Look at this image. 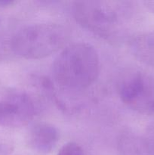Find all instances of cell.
I'll return each mask as SVG.
<instances>
[{
  "instance_id": "1",
  "label": "cell",
  "mask_w": 154,
  "mask_h": 155,
  "mask_svg": "<svg viewBox=\"0 0 154 155\" xmlns=\"http://www.w3.org/2000/svg\"><path fill=\"white\" fill-rule=\"evenodd\" d=\"M131 13L125 2H77L73 6L74 17L82 27L112 43L126 38Z\"/></svg>"
},
{
  "instance_id": "2",
  "label": "cell",
  "mask_w": 154,
  "mask_h": 155,
  "mask_svg": "<svg viewBox=\"0 0 154 155\" xmlns=\"http://www.w3.org/2000/svg\"><path fill=\"white\" fill-rule=\"evenodd\" d=\"M53 76L63 89L80 91L91 86L100 71L96 49L85 42H75L65 47L53 64Z\"/></svg>"
},
{
  "instance_id": "3",
  "label": "cell",
  "mask_w": 154,
  "mask_h": 155,
  "mask_svg": "<svg viewBox=\"0 0 154 155\" xmlns=\"http://www.w3.org/2000/svg\"><path fill=\"white\" fill-rule=\"evenodd\" d=\"M69 29L57 23H40L27 26L13 35L10 51L18 57L37 60L50 56L69 40Z\"/></svg>"
},
{
  "instance_id": "4",
  "label": "cell",
  "mask_w": 154,
  "mask_h": 155,
  "mask_svg": "<svg viewBox=\"0 0 154 155\" xmlns=\"http://www.w3.org/2000/svg\"><path fill=\"white\" fill-rule=\"evenodd\" d=\"M121 100L140 113H154V74L131 71L119 86Z\"/></svg>"
},
{
  "instance_id": "5",
  "label": "cell",
  "mask_w": 154,
  "mask_h": 155,
  "mask_svg": "<svg viewBox=\"0 0 154 155\" xmlns=\"http://www.w3.org/2000/svg\"><path fill=\"white\" fill-rule=\"evenodd\" d=\"M33 97L18 89L0 91V127L17 128L28 124L38 112Z\"/></svg>"
},
{
  "instance_id": "6",
  "label": "cell",
  "mask_w": 154,
  "mask_h": 155,
  "mask_svg": "<svg viewBox=\"0 0 154 155\" xmlns=\"http://www.w3.org/2000/svg\"><path fill=\"white\" fill-rule=\"evenodd\" d=\"M59 138L58 130L54 125L47 122H39L30 128L27 142L33 151L40 154H47L54 149Z\"/></svg>"
},
{
  "instance_id": "7",
  "label": "cell",
  "mask_w": 154,
  "mask_h": 155,
  "mask_svg": "<svg viewBox=\"0 0 154 155\" xmlns=\"http://www.w3.org/2000/svg\"><path fill=\"white\" fill-rule=\"evenodd\" d=\"M128 47L139 61L154 67V30L133 35L128 40Z\"/></svg>"
},
{
  "instance_id": "8",
  "label": "cell",
  "mask_w": 154,
  "mask_h": 155,
  "mask_svg": "<svg viewBox=\"0 0 154 155\" xmlns=\"http://www.w3.org/2000/svg\"><path fill=\"white\" fill-rule=\"evenodd\" d=\"M119 145L123 155H147L143 139L134 135H123L119 139Z\"/></svg>"
},
{
  "instance_id": "9",
  "label": "cell",
  "mask_w": 154,
  "mask_h": 155,
  "mask_svg": "<svg viewBox=\"0 0 154 155\" xmlns=\"http://www.w3.org/2000/svg\"><path fill=\"white\" fill-rule=\"evenodd\" d=\"M142 139L147 155H154V124L148 126Z\"/></svg>"
},
{
  "instance_id": "10",
  "label": "cell",
  "mask_w": 154,
  "mask_h": 155,
  "mask_svg": "<svg viewBox=\"0 0 154 155\" xmlns=\"http://www.w3.org/2000/svg\"><path fill=\"white\" fill-rule=\"evenodd\" d=\"M57 155H84V151L75 142H68L61 147Z\"/></svg>"
},
{
  "instance_id": "11",
  "label": "cell",
  "mask_w": 154,
  "mask_h": 155,
  "mask_svg": "<svg viewBox=\"0 0 154 155\" xmlns=\"http://www.w3.org/2000/svg\"><path fill=\"white\" fill-rule=\"evenodd\" d=\"M14 150L11 142L3 137H0V155H11Z\"/></svg>"
},
{
  "instance_id": "12",
  "label": "cell",
  "mask_w": 154,
  "mask_h": 155,
  "mask_svg": "<svg viewBox=\"0 0 154 155\" xmlns=\"http://www.w3.org/2000/svg\"><path fill=\"white\" fill-rule=\"evenodd\" d=\"M15 3L13 0H0V7H7L11 6Z\"/></svg>"
},
{
  "instance_id": "13",
  "label": "cell",
  "mask_w": 154,
  "mask_h": 155,
  "mask_svg": "<svg viewBox=\"0 0 154 155\" xmlns=\"http://www.w3.org/2000/svg\"><path fill=\"white\" fill-rule=\"evenodd\" d=\"M143 4L150 12L154 13V1H146L143 2Z\"/></svg>"
}]
</instances>
